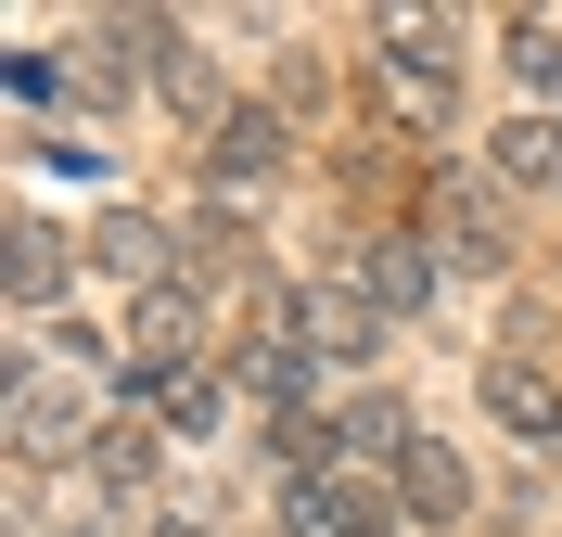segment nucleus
Listing matches in <instances>:
<instances>
[{"label":"nucleus","instance_id":"obj_1","mask_svg":"<svg viewBox=\"0 0 562 537\" xmlns=\"http://www.w3.org/2000/svg\"><path fill=\"white\" fill-rule=\"evenodd\" d=\"M371 90H384L409 128H435L460 90V52H448V13H384L371 26Z\"/></svg>","mask_w":562,"mask_h":537},{"label":"nucleus","instance_id":"obj_2","mask_svg":"<svg viewBox=\"0 0 562 537\" xmlns=\"http://www.w3.org/2000/svg\"><path fill=\"white\" fill-rule=\"evenodd\" d=\"M281 167H294V128H281L269 103H231L205 128V179H217V192H269Z\"/></svg>","mask_w":562,"mask_h":537},{"label":"nucleus","instance_id":"obj_3","mask_svg":"<svg viewBox=\"0 0 562 537\" xmlns=\"http://www.w3.org/2000/svg\"><path fill=\"white\" fill-rule=\"evenodd\" d=\"M435 269H448L435 231H371V244H358V294H371L384 321H422V307H435Z\"/></svg>","mask_w":562,"mask_h":537},{"label":"nucleus","instance_id":"obj_4","mask_svg":"<svg viewBox=\"0 0 562 537\" xmlns=\"http://www.w3.org/2000/svg\"><path fill=\"white\" fill-rule=\"evenodd\" d=\"M294 346L307 358H371L384 346V307H371L358 282H294Z\"/></svg>","mask_w":562,"mask_h":537},{"label":"nucleus","instance_id":"obj_5","mask_svg":"<svg viewBox=\"0 0 562 537\" xmlns=\"http://www.w3.org/2000/svg\"><path fill=\"white\" fill-rule=\"evenodd\" d=\"M90 256H103L115 282H140V294H167V282H179V269H167L179 231H167V217H140V205H103V217H90Z\"/></svg>","mask_w":562,"mask_h":537},{"label":"nucleus","instance_id":"obj_6","mask_svg":"<svg viewBox=\"0 0 562 537\" xmlns=\"http://www.w3.org/2000/svg\"><path fill=\"white\" fill-rule=\"evenodd\" d=\"M486 410H498V435L562 448V371H537V358H486Z\"/></svg>","mask_w":562,"mask_h":537},{"label":"nucleus","instance_id":"obj_7","mask_svg":"<svg viewBox=\"0 0 562 537\" xmlns=\"http://www.w3.org/2000/svg\"><path fill=\"white\" fill-rule=\"evenodd\" d=\"M65 269H77V244H65L38 205L0 231V282H13V307H52V294H65Z\"/></svg>","mask_w":562,"mask_h":537},{"label":"nucleus","instance_id":"obj_8","mask_svg":"<svg viewBox=\"0 0 562 537\" xmlns=\"http://www.w3.org/2000/svg\"><path fill=\"white\" fill-rule=\"evenodd\" d=\"M435 256H448V269H498V192L486 179H448V192H435Z\"/></svg>","mask_w":562,"mask_h":537},{"label":"nucleus","instance_id":"obj_9","mask_svg":"<svg viewBox=\"0 0 562 537\" xmlns=\"http://www.w3.org/2000/svg\"><path fill=\"white\" fill-rule=\"evenodd\" d=\"M281 537H396V525L358 500L346 473H319V486H281Z\"/></svg>","mask_w":562,"mask_h":537},{"label":"nucleus","instance_id":"obj_10","mask_svg":"<svg viewBox=\"0 0 562 537\" xmlns=\"http://www.w3.org/2000/svg\"><path fill=\"white\" fill-rule=\"evenodd\" d=\"M396 500H409L422 525H460V512H473V473H460V448H435V435H422L409 461H396Z\"/></svg>","mask_w":562,"mask_h":537},{"label":"nucleus","instance_id":"obj_11","mask_svg":"<svg viewBox=\"0 0 562 537\" xmlns=\"http://www.w3.org/2000/svg\"><path fill=\"white\" fill-rule=\"evenodd\" d=\"M128 384H140V410H154L167 435H205L217 423V371H140L128 358Z\"/></svg>","mask_w":562,"mask_h":537},{"label":"nucleus","instance_id":"obj_12","mask_svg":"<svg viewBox=\"0 0 562 537\" xmlns=\"http://www.w3.org/2000/svg\"><path fill=\"white\" fill-rule=\"evenodd\" d=\"M498 179H512V192H562V115L498 128Z\"/></svg>","mask_w":562,"mask_h":537},{"label":"nucleus","instance_id":"obj_13","mask_svg":"<svg viewBox=\"0 0 562 537\" xmlns=\"http://www.w3.org/2000/svg\"><path fill=\"white\" fill-rule=\"evenodd\" d=\"M65 435H77V410H65L52 384H26V371H13V461H52Z\"/></svg>","mask_w":562,"mask_h":537},{"label":"nucleus","instance_id":"obj_14","mask_svg":"<svg viewBox=\"0 0 562 537\" xmlns=\"http://www.w3.org/2000/svg\"><path fill=\"white\" fill-rule=\"evenodd\" d=\"M333 435H346V461H409V448H422V435H409V410H396V396H358V410H346V423H333Z\"/></svg>","mask_w":562,"mask_h":537},{"label":"nucleus","instance_id":"obj_15","mask_svg":"<svg viewBox=\"0 0 562 537\" xmlns=\"http://www.w3.org/2000/svg\"><path fill=\"white\" fill-rule=\"evenodd\" d=\"M154 77H167V103H179V115H231V103H217V65H205V52H192L179 26L154 38Z\"/></svg>","mask_w":562,"mask_h":537},{"label":"nucleus","instance_id":"obj_16","mask_svg":"<svg viewBox=\"0 0 562 537\" xmlns=\"http://www.w3.org/2000/svg\"><path fill=\"white\" fill-rule=\"evenodd\" d=\"M498 52H512V77H525L537 103H562V26H550V13H525V26H498Z\"/></svg>","mask_w":562,"mask_h":537},{"label":"nucleus","instance_id":"obj_17","mask_svg":"<svg viewBox=\"0 0 562 537\" xmlns=\"http://www.w3.org/2000/svg\"><path fill=\"white\" fill-rule=\"evenodd\" d=\"M244 384H256V396H281V410H294V396L319 384V358L294 346V333H269V346H244Z\"/></svg>","mask_w":562,"mask_h":537},{"label":"nucleus","instance_id":"obj_18","mask_svg":"<svg viewBox=\"0 0 562 537\" xmlns=\"http://www.w3.org/2000/svg\"><path fill=\"white\" fill-rule=\"evenodd\" d=\"M140 346H154V358H179V346H205V307H192V282H167V294H140Z\"/></svg>","mask_w":562,"mask_h":537},{"label":"nucleus","instance_id":"obj_19","mask_svg":"<svg viewBox=\"0 0 562 537\" xmlns=\"http://www.w3.org/2000/svg\"><path fill=\"white\" fill-rule=\"evenodd\" d=\"M26 154H38V167H52V179H90V192H103V179H115V154L90 142V128H38Z\"/></svg>","mask_w":562,"mask_h":537},{"label":"nucleus","instance_id":"obj_20","mask_svg":"<svg viewBox=\"0 0 562 537\" xmlns=\"http://www.w3.org/2000/svg\"><path fill=\"white\" fill-rule=\"evenodd\" d=\"M90 473H103V486H140V473H154V435H140V423H103V435H90Z\"/></svg>","mask_w":562,"mask_h":537},{"label":"nucleus","instance_id":"obj_21","mask_svg":"<svg viewBox=\"0 0 562 537\" xmlns=\"http://www.w3.org/2000/svg\"><path fill=\"white\" fill-rule=\"evenodd\" d=\"M154 537H205V525H154Z\"/></svg>","mask_w":562,"mask_h":537},{"label":"nucleus","instance_id":"obj_22","mask_svg":"<svg viewBox=\"0 0 562 537\" xmlns=\"http://www.w3.org/2000/svg\"><path fill=\"white\" fill-rule=\"evenodd\" d=\"M77 537H90V525H77Z\"/></svg>","mask_w":562,"mask_h":537}]
</instances>
